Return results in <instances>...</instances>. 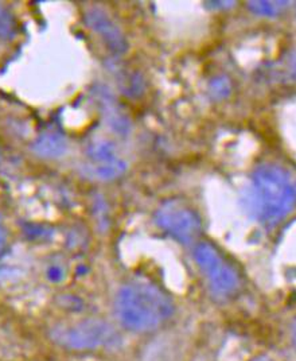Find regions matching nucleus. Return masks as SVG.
I'll list each match as a JSON object with an SVG mask.
<instances>
[{
	"label": "nucleus",
	"instance_id": "9d476101",
	"mask_svg": "<svg viewBox=\"0 0 296 361\" xmlns=\"http://www.w3.org/2000/svg\"><path fill=\"white\" fill-rule=\"evenodd\" d=\"M211 92H213V96L214 97H222L223 94H226L229 92V82L223 80V77L221 78H217L211 82Z\"/></svg>",
	"mask_w": 296,
	"mask_h": 361
},
{
	"label": "nucleus",
	"instance_id": "9b49d317",
	"mask_svg": "<svg viewBox=\"0 0 296 361\" xmlns=\"http://www.w3.org/2000/svg\"><path fill=\"white\" fill-rule=\"evenodd\" d=\"M4 244H6V231H4V226H3L1 220H0V252L4 248Z\"/></svg>",
	"mask_w": 296,
	"mask_h": 361
},
{
	"label": "nucleus",
	"instance_id": "f257e3e1",
	"mask_svg": "<svg viewBox=\"0 0 296 361\" xmlns=\"http://www.w3.org/2000/svg\"><path fill=\"white\" fill-rule=\"evenodd\" d=\"M296 205V182L279 166L264 165L252 176L245 208L261 224L279 223Z\"/></svg>",
	"mask_w": 296,
	"mask_h": 361
},
{
	"label": "nucleus",
	"instance_id": "0eeeda50",
	"mask_svg": "<svg viewBox=\"0 0 296 361\" xmlns=\"http://www.w3.org/2000/svg\"><path fill=\"white\" fill-rule=\"evenodd\" d=\"M85 20L89 27L103 38L111 51L123 54L127 50V42L123 32L101 8H90L85 14Z\"/></svg>",
	"mask_w": 296,
	"mask_h": 361
},
{
	"label": "nucleus",
	"instance_id": "f03ea898",
	"mask_svg": "<svg viewBox=\"0 0 296 361\" xmlns=\"http://www.w3.org/2000/svg\"><path fill=\"white\" fill-rule=\"evenodd\" d=\"M118 321L128 331H151L174 314V303L161 287L133 281L121 287L116 297Z\"/></svg>",
	"mask_w": 296,
	"mask_h": 361
},
{
	"label": "nucleus",
	"instance_id": "20e7f679",
	"mask_svg": "<svg viewBox=\"0 0 296 361\" xmlns=\"http://www.w3.org/2000/svg\"><path fill=\"white\" fill-rule=\"evenodd\" d=\"M51 337L59 345L75 350L112 346L120 340L118 331L100 319H88L70 326H62L53 331Z\"/></svg>",
	"mask_w": 296,
	"mask_h": 361
},
{
	"label": "nucleus",
	"instance_id": "39448f33",
	"mask_svg": "<svg viewBox=\"0 0 296 361\" xmlns=\"http://www.w3.org/2000/svg\"><path fill=\"white\" fill-rule=\"evenodd\" d=\"M155 221L178 241L189 244L201 232V220L192 208L180 200L166 201L155 213Z\"/></svg>",
	"mask_w": 296,
	"mask_h": 361
},
{
	"label": "nucleus",
	"instance_id": "6e6552de",
	"mask_svg": "<svg viewBox=\"0 0 296 361\" xmlns=\"http://www.w3.org/2000/svg\"><path fill=\"white\" fill-rule=\"evenodd\" d=\"M68 150L66 139L57 133H46L39 136L34 145L32 151L44 158H58Z\"/></svg>",
	"mask_w": 296,
	"mask_h": 361
},
{
	"label": "nucleus",
	"instance_id": "7ed1b4c3",
	"mask_svg": "<svg viewBox=\"0 0 296 361\" xmlns=\"http://www.w3.org/2000/svg\"><path fill=\"white\" fill-rule=\"evenodd\" d=\"M194 259L204 272L211 293L218 298H226L236 293L240 287V276L220 251L209 244L199 243L194 248Z\"/></svg>",
	"mask_w": 296,
	"mask_h": 361
},
{
	"label": "nucleus",
	"instance_id": "ddd939ff",
	"mask_svg": "<svg viewBox=\"0 0 296 361\" xmlns=\"http://www.w3.org/2000/svg\"><path fill=\"white\" fill-rule=\"evenodd\" d=\"M294 341H295V345H296V321H295V324H294Z\"/></svg>",
	"mask_w": 296,
	"mask_h": 361
},
{
	"label": "nucleus",
	"instance_id": "1a4fd4ad",
	"mask_svg": "<svg viewBox=\"0 0 296 361\" xmlns=\"http://www.w3.org/2000/svg\"><path fill=\"white\" fill-rule=\"evenodd\" d=\"M288 6L287 1H249L248 7L252 13L257 16H273L280 14Z\"/></svg>",
	"mask_w": 296,
	"mask_h": 361
},
{
	"label": "nucleus",
	"instance_id": "f8f14e48",
	"mask_svg": "<svg viewBox=\"0 0 296 361\" xmlns=\"http://www.w3.org/2000/svg\"><path fill=\"white\" fill-rule=\"evenodd\" d=\"M253 361H271L266 356H261V357H257V359H254Z\"/></svg>",
	"mask_w": 296,
	"mask_h": 361
},
{
	"label": "nucleus",
	"instance_id": "423d86ee",
	"mask_svg": "<svg viewBox=\"0 0 296 361\" xmlns=\"http://www.w3.org/2000/svg\"><path fill=\"white\" fill-rule=\"evenodd\" d=\"M87 158L88 164L84 166V171L94 180H115L127 169V164L116 154L115 145L108 139L92 140L87 149Z\"/></svg>",
	"mask_w": 296,
	"mask_h": 361
}]
</instances>
